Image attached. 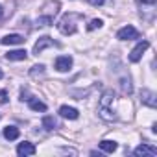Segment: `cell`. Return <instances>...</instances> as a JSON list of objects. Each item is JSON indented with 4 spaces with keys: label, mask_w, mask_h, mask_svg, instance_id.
<instances>
[{
    "label": "cell",
    "mask_w": 157,
    "mask_h": 157,
    "mask_svg": "<svg viewBox=\"0 0 157 157\" xmlns=\"http://www.w3.org/2000/svg\"><path fill=\"white\" fill-rule=\"evenodd\" d=\"M115 98H117V96H115L113 91H105V93L102 94L100 102H98V115H100L104 120H107V122L117 120V115H115V111H113Z\"/></svg>",
    "instance_id": "cell-1"
},
{
    "label": "cell",
    "mask_w": 157,
    "mask_h": 157,
    "mask_svg": "<svg viewBox=\"0 0 157 157\" xmlns=\"http://www.w3.org/2000/svg\"><path fill=\"white\" fill-rule=\"evenodd\" d=\"M82 19H83L82 13H67V15H63V17L59 19L57 30H59L63 35H72V33H76V30H78L76 22L82 21Z\"/></svg>",
    "instance_id": "cell-2"
},
{
    "label": "cell",
    "mask_w": 157,
    "mask_h": 157,
    "mask_svg": "<svg viewBox=\"0 0 157 157\" xmlns=\"http://www.w3.org/2000/svg\"><path fill=\"white\" fill-rule=\"evenodd\" d=\"M148 48H150V43H148V41H140V43L129 52V61H131V63H139V61L142 59V54H144Z\"/></svg>",
    "instance_id": "cell-3"
},
{
    "label": "cell",
    "mask_w": 157,
    "mask_h": 157,
    "mask_svg": "<svg viewBox=\"0 0 157 157\" xmlns=\"http://www.w3.org/2000/svg\"><path fill=\"white\" fill-rule=\"evenodd\" d=\"M139 37H140V33L133 26H124L117 32V39H120V41H131V39H139Z\"/></svg>",
    "instance_id": "cell-4"
},
{
    "label": "cell",
    "mask_w": 157,
    "mask_h": 157,
    "mask_svg": "<svg viewBox=\"0 0 157 157\" xmlns=\"http://www.w3.org/2000/svg\"><path fill=\"white\" fill-rule=\"evenodd\" d=\"M48 46H59V43L57 41H54L52 37H48V35H44V37H41L35 44H33V54L35 56H39L44 48H48Z\"/></svg>",
    "instance_id": "cell-5"
},
{
    "label": "cell",
    "mask_w": 157,
    "mask_h": 157,
    "mask_svg": "<svg viewBox=\"0 0 157 157\" xmlns=\"http://www.w3.org/2000/svg\"><path fill=\"white\" fill-rule=\"evenodd\" d=\"M133 153L137 155V157H155L157 155V148L155 146H150V144H140V146H137L135 150H133Z\"/></svg>",
    "instance_id": "cell-6"
},
{
    "label": "cell",
    "mask_w": 157,
    "mask_h": 157,
    "mask_svg": "<svg viewBox=\"0 0 157 157\" xmlns=\"http://www.w3.org/2000/svg\"><path fill=\"white\" fill-rule=\"evenodd\" d=\"M140 102H142L144 105H148V107H155V105H157V96H155L153 91L142 89V91H140Z\"/></svg>",
    "instance_id": "cell-7"
},
{
    "label": "cell",
    "mask_w": 157,
    "mask_h": 157,
    "mask_svg": "<svg viewBox=\"0 0 157 157\" xmlns=\"http://www.w3.org/2000/svg\"><path fill=\"white\" fill-rule=\"evenodd\" d=\"M54 67H56V70H59V72H67V70H70V67H72V57H70V56H59V57L56 59Z\"/></svg>",
    "instance_id": "cell-8"
},
{
    "label": "cell",
    "mask_w": 157,
    "mask_h": 157,
    "mask_svg": "<svg viewBox=\"0 0 157 157\" xmlns=\"http://www.w3.org/2000/svg\"><path fill=\"white\" fill-rule=\"evenodd\" d=\"M59 8H61V4L57 2V0H48V2L43 6V15H46V17H56V13L59 11Z\"/></svg>",
    "instance_id": "cell-9"
},
{
    "label": "cell",
    "mask_w": 157,
    "mask_h": 157,
    "mask_svg": "<svg viewBox=\"0 0 157 157\" xmlns=\"http://www.w3.org/2000/svg\"><path fill=\"white\" fill-rule=\"evenodd\" d=\"M59 115L63 118H68V120H76L78 117H80V111H78L76 107H68V105H61L59 107Z\"/></svg>",
    "instance_id": "cell-10"
},
{
    "label": "cell",
    "mask_w": 157,
    "mask_h": 157,
    "mask_svg": "<svg viewBox=\"0 0 157 157\" xmlns=\"http://www.w3.org/2000/svg\"><path fill=\"white\" fill-rule=\"evenodd\" d=\"M0 43L10 46V44H22L24 43V37L19 35V33H10V35H4L2 39H0Z\"/></svg>",
    "instance_id": "cell-11"
},
{
    "label": "cell",
    "mask_w": 157,
    "mask_h": 157,
    "mask_svg": "<svg viewBox=\"0 0 157 157\" xmlns=\"http://www.w3.org/2000/svg\"><path fill=\"white\" fill-rule=\"evenodd\" d=\"M17 153L21 155V157H26V155H33L35 153V146L32 144V142H21L19 146H17Z\"/></svg>",
    "instance_id": "cell-12"
},
{
    "label": "cell",
    "mask_w": 157,
    "mask_h": 157,
    "mask_svg": "<svg viewBox=\"0 0 157 157\" xmlns=\"http://www.w3.org/2000/svg\"><path fill=\"white\" fill-rule=\"evenodd\" d=\"M28 57V52L26 50H10L6 54V59L8 61H24Z\"/></svg>",
    "instance_id": "cell-13"
},
{
    "label": "cell",
    "mask_w": 157,
    "mask_h": 157,
    "mask_svg": "<svg viewBox=\"0 0 157 157\" xmlns=\"http://www.w3.org/2000/svg\"><path fill=\"white\" fill-rule=\"evenodd\" d=\"M28 105H30L32 111H41V113L46 111V104L41 102V100H37V98H28Z\"/></svg>",
    "instance_id": "cell-14"
},
{
    "label": "cell",
    "mask_w": 157,
    "mask_h": 157,
    "mask_svg": "<svg viewBox=\"0 0 157 157\" xmlns=\"http://www.w3.org/2000/svg\"><path fill=\"white\" fill-rule=\"evenodd\" d=\"M19 135H21L19 128H15V126H8V128H4V137H6L8 140H17Z\"/></svg>",
    "instance_id": "cell-15"
},
{
    "label": "cell",
    "mask_w": 157,
    "mask_h": 157,
    "mask_svg": "<svg viewBox=\"0 0 157 157\" xmlns=\"http://www.w3.org/2000/svg\"><path fill=\"white\" fill-rule=\"evenodd\" d=\"M41 124H43V128H44L46 131H54V129H56V126H57V122H56V118H54V117H50V115H46V117H43V120H41Z\"/></svg>",
    "instance_id": "cell-16"
},
{
    "label": "cell",
    "mask_w": 157,
    "mask_h": 157,
    "mask_svg": "<svg viewBox=\"0 0 157 157\" xmlns=\"http://www.w3.org/2000/svg\"><path fill=\"white\" fill-rule=\"evenodd\" d=\"M98 146H100V150H102V151H105V153H113V151L118 148V144H117L115 140H102Z\"/></svg>",
    "instance_id": "cell-17"
},
{
    "label": "cell",
    "mask_w": 157,
    "mask_h": 157,
    "mask_svg": "<svg viewBox=\"0 0 157 157\" xmlns=\"http://www.w3.org/2000/svg\"><path fill=\"white\" fill-rule=\"evenodd\" d=\"M120 89H122L124 94H131V93H133V85H131L129 76H128V78H122V80H120Z\"/></svg>",
    "instance_id": "cell-18"
},
{
    "label": "cell",
    "mask_w": 157,
    "mask_h": 157,
    "mask_svg": "<svg viewBox=\"0 0 157 157\" xmlns=\"http://www.w3.org/2000/svg\"><path fill=\"white\" fill-rule=\"evenodd\" d=\"M54 22V19L52 17H46V15H41L37 21H35V26H50Z\"/></svg>",
    "instance_id": "cell-19"
},
{
    "label": "cell",
    "mask_w": 157,
    "mask_h": 157,
    "mask_svg": "<svg viewBox=\"0 0 157 157\" xmlns=\"http://www.w3.org/2000/svg\"><path fill=\"white\" fill-rule=\"evenodd\" d=\"M102 26H104V21H102V19H93V21L89 22L87 30H89V32H93V30H98V28H102Z\"/></svg>",
    "instance_id": "cell-20"
},
{
    "label": "cell",
    "mask_w": 157,
    "mask_h": 157,
    "mask_svg": "<svg viewBox=\"0 0 157 157\" xmlns=\"http://www.w3.org/2000/svg\"><path fill=\"white\" fill-rule=\"evenodd\" d=\"M44 72V65H33L32 67V70H30V76H37V74H43Z\"/></svg>",
    "instance_id": "cell-21"
},
{
    "label": "cell",
    "mask_w": 157,
    "mask_h": 157,
    "mask_svg": "<svg viewBox=\"0 0 157 157\" xmlns=\"http://www.w3.org/2000/svg\"><path fill=\"white\" fill-rule=\"evenodd\" d=\"M137 2H139L140 6H155L157 0H137Z\"/></svg>",
    "instance_id": "cell-22"
},
{
    "label": "cell",
    "mask_w": 157,
    "mask_h": 157,
    "mask_svg": "<svg viewBox=\"0 0 157 157\" xmlns=\"http://www.w3.org/2000/svg\"><path fill=\"white\" fill-rule=\"evenodd\" d=\"M0 102H2V104L8 102V93L6 91H0Z\"/></svg>",
    "instance_id": "cell-23"
},
{
    "label": "cell",
    "mask_w": 157,
    "mask_h": 157,
    "mask_svg": "<svg viewBox=\"0 0 157 157\" xmlns=\"http://www.w3.org/2000/svg\"><path fill=\"white\" fill-rule=\"evenodd\" d=\"M104 2H105V0H89V4H91V6H102Z\"/></svg>",
    "instance_id": "cell-24"
},
{
    "label": "cell",
    "mask_w": 157,
    "mask_h": 157,
    "mask_svg": "<svg viewBox=\"0 0 157 157\" xmlns=\"http://www.w3.org/2000/svg\"><path fill=\"white\" fill-rule=\"evenodd\" d=\"M2 78H4V72H2V68H0V80H2Z\"/></svg>",
    "instance_id": "cell-25"
},
{
    "label": "cell",
    "mask_w": 157,
    "mask_h": 157,
    "mask_svg": "<svg viewBox=\"0 0 157 157\" xmlns=\"http://www.w3.org/2000/svg\"><path fill=\"white\" fill-rule=\"evenodd\" d=\"M0 17H2V6H0Z\"/></svg>",
    "instance_id": "cell-26"
}]
</instances>
